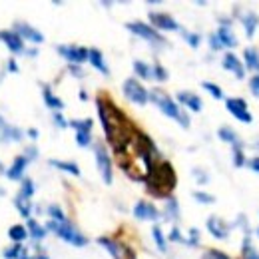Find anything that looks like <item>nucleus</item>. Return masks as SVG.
Instances as JSON below:
<instances>
[{"mask_svg":"<svg viewBox=\"0 0 259 259\" xmlns=\"http://www.w3.org/2000/svg\"><path fill=\"white\" fill-rule=\"evenodd\" d=\"M96 108H98V116L104 128V134L108 144L114 148V152L120 156L124 152H128L132 136L136 132V128L132 126V122L128 120V116L106 96H98L96 98Z\"/></svg>","mask_w":259,"mask_h":259,"instance_id":"obj_1","label":"nucleus"},{"mask_svg":"<svg viewBox=\"0 0 259 259\" xmlns=\"http://www.w3.org/2000/svg\"><path fill=\"white\" fill-rule=\"evenodd\" d=\"M146 186L148 192L156 197H170V194L176 190L178 184V176L174 172V166L170 162H160L156 164V168L146 176Z\"/></svg>","mask_w":259,"mask_h":259,"instance_id":"obj_2","label":"nucleus"},{"mask_svg":"<svg viewBox=\"0 0 259 259\" xmlns=\"http://www.w3.org/2000/svg\"><path fill=\"white\" fill-rule=\"evenodd\" d=\"M148 100H152V102L160 108V112H162L164 116L178 120L182 128H190V116H188L186 112H182V108L178 106V102H176L172 96H168L162 88L150 90V92H148Z\"/></svg>","mask_w":259,"mask_h":259,"instance_id":"obj_3","label":"nucleus"},{"mask_svg":"<svg viewBox=\"0 0 259 259\" xmlns=\"http://www.w3.org/2000/svg\"><path fill=\"white\" fill-rule=\"evenodd\" d=\"M44 229H46V231H54L62 241L72 243L74 247H84V245L90 243V239H88L84 233H80L70 221H66V223H56V221L50 219V221L44 225Z\"/></svg>","mask_w":259,"mask_h":259,"instance_id":"obj_4","label":"nucleus"},{"mask_svg":"<svg viewBox=\"0 0 259 259\" xmlns=\"http://www.w3.org/2000/svg\"><path fill=\"white\" fill-rule=\"evenodd\" d=\"M126 28L132 32V34H136V36L148 40V42L154 44V46H164V44H166V38H164L158 30H154L150 24H146V22H140V20H136V22H128Z\"/></svg>","mask_w":259,"mask_h":259,"instance_id":"obj_5","label":"nucleus"},{"mask_svg":"<svg viewBox=\"0 0 259 259\" xmlns=\"http://www.w3.org/2000/svg\"><path fill=\"white\" fill-rule=\"evenodd\" d=\"M122 90H124L126 100H130V102L136 104V106H146V104L150 102V100H148V90H146V88L142 86V82L136 80V78H128V80L124 82Z\"/></svg>","mask_w":259,"mask_h":259,"instance_id":"obj_6","label":"nucleus"},{"mask_svg":"<svg viewBox=\"0 0 259 259\" xmlns=\"http://www.w3.org/2000/svg\"><path fill=\"white\" fill-rule=\"evenodd\" d=\"M94 158H96V166L100 170V176H102L104 184L110 186L112 180H114V176H112V160H110V154L106 152V148L100 142L94 144Z\"/></svg>","mask_w":259,"mask_h":259,"instance_id":"obj_7","label":"nucleus"},{"mask_svg":"<svg viewBox=\"0 0 259 259\" xmlns=\"http://www.w3.org/2000/svg\"><path fill=\"white\" fill-rule=\"evenodd\" d=\"M148 20H150V26L154 30H158V32L160 30H168V32H178L180 30L178 20L172 14H168V12H156V10H152L148 14Z\"/></svg>","mask_w":259,"mask_h":259,"instance_id":"obj_8","label":"nucleus"},{"mask_svg":"<svg viewBox=\"0 0 259 259\" xmlns=\"http://www.w3.org/2000/svg\"><path fill=\"white\" fill-rule=\"evenodd\" d=\"M225 108H227V112L233 118H237V122H243V124H251L253 122V116L249 114L247 102L243 98H227L225 100Z\"/></svg>","mask_w":259,"mask_h":259,"instance_id":"obj_9","label":"nucleus"},{"mask_svg":"<svg viewBox=\"0 0 259 259\" xmlns=\"http://www.w3.org/2000/svg\"><path fill=\"white\" fill-rule=\"evenodd\" d=\"M58 50V54L62 56V58H66L70 64H84V62H88V48H84V46H74V44H70V46H58L56 48Z\"/></svg>","mask_w":259,"mask_h":259,"instance_id":"obj_10","label":"nucleus"},{"mask_svg":"<svg viewBox=\"0 0 259 259\" xmlns=\"http://www.w3.org/2000/svg\"><path fill=\"white\" fill-rule=\"evenodd\" d=\"M14 32L24 40V42H32V44H42L44 42V34L40 30H36L34 26L26 24V22H16L14 24Z\"/></svg>","mask_w":259,"mask_h":259,"instance_id":"obj_11","label":"nucleus"},{"mask_svg":"<svg viewBox=\"0 0 259 259\" xmlns=\"http://www.w3.org/2000/svg\"><path fill=\"white\" fill-rule=\"evenodd\" d=\"M0 40L4 42V46H6L12 54H24V52H26L24 40H22L14 30H2V32H0Z\"/></svg>","mask_w":259,"mask_h":259,"instance_id":"obj_12","label":"nucleus"},{"mask_svg":"<svg viewBox=\"0 0 259 259\" xmlns=\"http://www.w3.org/2000/svg\"><path fill=\"white\" fill-rule=\"evenodd\" d=\"M134 217L142 221H156L160 217V209L152 201H138L134 205Z\"/></svg>","mask_w":259,"mask_h":259,"instance_id":"obj_13","label":"nucleus"},{"mask_svg":"<svg viewBox=\"0 0 259 259\" xmlns=\"http://www.w3.org/2000/svg\"><path fill=\"white\" fill-rule=\"evenodd\" d=\"M221 66H223V70H229V72H233V76H235L237 80H243V78H245V68H243L241 60H239V58H237L233 52H225V54H223Z\"/></svg>","mask_w":259,"mask_h":259,"instance_id":"obj_14","label":"nucleus"},{"mask_svg":"<svg viewBox=\"0 0 259 259\" xmlns=\"http://www.w3.org/2000/svg\"><path fill=\"white\" fill-rule=\"evenodd\" d=\"M207 231L215 237V239H227V233H229V225L221 219V217H217V215H209L207 217Z\"/></svg>","mask_w":259,"mask_h":259,"instance_id":"obj_15","label":"nucleus"},{"mask_svg":"<svg viewBox=\"0 0 259 259\" xmlns=\"http://www.w3.org/2000/svg\"><path fill=\"white\" fill-rule=\"evenodd\" d=\"M176 100H178V106H186L192 112H201V108H203L201 98L197 94H194V92H180L176 96Z\"/></svg>","mask_w":259,"mask_h":259,"instance_id":"obj_16","label":"nucleus"},{"mask_svg":"<svg viewBox=\"0 0 259 259\" xmlns=\"http://www.w3.org/2000/svg\"><path fill=\"white\" fill-rule=\"evenodd\" d=\"M215 36H217V40L221 42L223 48H235V46L239 44V42H237V36H235L233 30H231V24H219Z\"/></svg>","mask_w":259,"mask_h":259,"instance_id":"obj_17","label":"nucleus"},{"mask_svg":"<svg viewBox=\"0 0 259 259\" xmlns=\"http://www.w3.org/2000/svg\"><path fill=\"white\" fill-rule=\"evenodd\" d=\"M26 166H28V160H26L24 156H16L14 162H12V166H10L8 172H6L8 180H12V182H20V180L24 178V170H26Z\"/></svg>","mask_w":259,"mask_h":259,"instance_id":"obj_18","label":"nucleus"},{"mask_svg":"<svg viewBox=\"0 0 259 259\" xmlns=\"http://www.w3.org/2000/svg\"><path fill=\"white\" fill-rule=\"evenodd\" d=\"M88 62H90L98 72H102L104 76H110V68H108L106 60H104V54H102L98 48H90V50H88Z\"/></svg>","mask_w":259,"mask_h":259,"instance_id":"obj_19","label":"nucleus"},{"mask_svg":"<svg viewBox=\"0 0 259 259\" xmlns=\"http://www.w3.org/2000/svg\"><path fill=\"white\" fill-rule=\"evenodd\" d=\"M239 18H241V24H243L245 36H247V38H253L255 30H257V26H259V16H257L253 10H249V12H245V14L239 16Z\"/></svg>","mask_w":259,"mask_h":259,"instance_id":"obj_20","label":"nucleus"},{"mask_svg":"<svg viewBox=\"0 0 259 259\" xmlns=\"http://www.w3.org/2000/svg\"><path fill=\"white\" fill-rule=\"evenodd\" d=\"M243 68L259 74V50L257 48H245L243 50Z\"/></svg>","mask_w":259,"mask_h":259,"instance_id":"obj_21","label":"nucleus"},{"mask_svg":"<svg viewBox=\"0 0 259 259\" xmlns=\"http://www.w3.org/2000/svg\"><path fill=\"white\" fill-rule=\"evenodd\" d=\"M26 231H28V237H32L36 243L42 241V239L46 237V229H44V225H40L34 217L26 219Z\"/></svg>","mask_w":259,"mask_h":259,"instance_id":"obj_22","label":"nucleus"},{"mask_svg":"<svg viewBox=\"0 0 259 259\" xmlns=\"http://www.w3.org/2000/svg\"><path fill=\"white\" fill-rule=\"evenodd\" d=\"M42 98H44V104H46L50 110H56V112L64 110V102H62L58 96L52 94L50 86H42Z\"/></svg>","mask_w":259,"mask_h":259,"instance_id":"obj_23","label":"nucleus"},{"mask_svg":"<svg viewBox=\"0 0 259 259\" xmlns=\"http://www.w3.org/2000/svg\"><path fill=\"white\" fill-rule=\"evenodd\" d=\"M22 138H24L22 130H18V128H14V126H4L2 130H0V142H8V140L20 142Z\"/></svg>","mask_w":259,"mask_h":259,"instance_id":"obj_24","label":"nucleus"},{"mask_svg":"<svg viewBox=\"0 0 259 259\" xmlns=\"http://www.w3.org/2000/svg\"><path fill=\"white\" fill-rule=\"evenodd\" d=\"M217 138H219L221 142H225V144H231V146H235V144L241 142L239 136L235 134V130H231L229 126H221V128L217 130Z\"/></svg>","mask_w":259,"mask_h":259,"instance_id":"obj_25","label":"nucleus"},{"mask_svg":"<svg viewBox=\"0 0 259 259\" xmlns=\"http://www.w3.org/2000/svg\"><path fill=\"white\" fill-rule=\"evenodd\" d=\"M98 243H100L114 259H122V247H120L114 239H110V237H98Z\"/></svg>","mask_w":259,"mask_h":259,"instance_id":"obj_26","label":"nucleus"},{"mask_svg":"<svg viewBox=\"0 0 259 259\" xmlns=\"http://www.w3.org/2000/svg\"><path fill=\"white\" fill-rule=\"evenodd\" d=\"M48 164H50L52 168H56V170H62V172H66V174H72V176H80V168H78V164H74V162L50 160Z\"/></svg>","mask_w":259,"mask_h":259,"instance_id":"obj_27","label":"nucleus"},{"mask_svg":"<svg viewBox=\"0 0 259 259\" xmlns=\"http://www.w3.org/2000/svg\"><path fill=\"white\" fill-rule=\"evenodd\" d=\"M164 215H166V219H172V221L180 219V203H178L176 197H168V199H166Z\"/></svg>","mask_w":259,"mask_h":259,"instance_id":"obj_28","label":"nucleus"},{"mask_svg":"<svg viewBox=\"0 0 259 259\" xmlns=\"http://www.w3.org/2000/svg\"><path fill=\"white\" fill-rule=\"evenodd\" d=\"M14 205H16L18 213H20L24 219H30V217H32V201H30V199H24V197L16 195V197H14Z\"/></svg>","mask_w":259,"mask_h":259,"instance_id":"obj_29","label":"nucleus"},{"mask_svg":"<svg viewBox=\"0 0 259 259\" xmlns=\"http://www.w3.org/2000/svg\"><path fill=\"white\" fill-rule=\"evenodd\" d=\"M8 237L14 241V243H24L28 239V231H26V225H12L8 229Z\"/></svg>","mask_w":259,"mask_h":259,"instance_id":"obj_30","label":"nucleus"},{"mask_svg":"<svg viewBox=\"0 0 259 259\" xmlns=\"http://www.w3.org/2000/svg\"><path fill=\"white\" fill-rule=\"evenodd\" d=\"M241 255H243V259H259V251H257V247L251 243L249 235H245V239H243Z\"/></svg>","mask_w":259,"mask_h":259,"instance_id":"obj_31","label":"nucleus"},{"mask_svg":"<svg viewBox=\"0 0 259 259\" xmlns=\"http://www.w3.org/2000/svg\"><path fill=\"white\" fill-rule=\"evenodd\" d=\"M68 126L74 128L76 132H92L94 120H90V118H84V120H68Z\"/></svg>","mask_w":259,"mask_h":259,"instance_id":"obj_32","label":"nucleus"},{"mask_svg":"<svg viewBox=\"0 0 259 259\" xmlns=\"http://www.w3.org/2000/svg\"><path fill=\"white\" fill-rule=\"evenodd\" d=\"M134 74L142 80H152V66L142 62V60H136L134 62Z\"/></svg>","mask_w":259,"mask_h":259,"instance_id":"obj_33","label":"nucleus"},{"mask_svg":"<svg viewBox=\"0 0 259 259\" xmlns=\"http://www.w3.org/2000/svg\"><path fill=\"white\" fill-rule=\"evenodd\" d=\"M48 215H50V219L52 221H56V223H66L68 221V217H66V213H64V209L58 205V203H52V205H48Z\"/></svg>","mask_w":259,"mask_h":259,"instance_id":"obj_34","label":"nucleus"},{"mask_svg":"<svg viewBox=\"0 0 259 259\" xmlns=\"http://www.w3.org/2000/svg\"><path fill=\"white\" fill-rule=\"evenodd\" d=\"M24 249H26V247H24L22 243H14L12 247H6V249L2 251V257H4V259H20V255L24 253Z\"/></svg>","mask_w":259,"mask_h":259,"instance_id":"obj_35","label":"nucleus"},{"mask_svg":"<svg viewBox=\"0 0 259 259\" xmlns=\"http://www.w3.org/2000/svg\"><path fill=\"white\" fill-rule=\"evenodd\" d=\"M152 237H154V241H156L158 249H160V251H166L168 243H166V235H164V231H162V227H160V225H154V227H152Z\"/></svg>","mask_w":259,"mask_h":259,"instance_id":"obj_36","label":"nucleus"},{"mask_svg":"<svg viewBox=\"0 0 259 259\" xmlns=\"http://www.w3.org/2000/svg\"><path fill=\"white\" fill-rule=\"evenodd\" d=\"M34 182L30 180V178H22V188H20V197H24V199H30L32 195H34Z\"/></svg>","mask_w":259,"mask_h":259,"instance_id":"obj_37","label":"nucleus"},{"mask_svg":"<svg viewBox=\"0 0 259 259\" xmlns=\"http://www.w3.org/2000/svg\"><path fill=\"white\" fill-rule=\"evenodd\" d=\"M152 78H156L158 82H166V80L170 78V74H168V70H166L160 62H156L154 68H152Z\"/></svg>","mask_w":259,"mask_h":259,"instance_id":"obj_38","label":"nucleus"},{"mask_svg":"<svg viewBox=\"0 0 259 259\" xmlns=\"http://www.w3.org/2000/svg\"><path fill=\"white\" fill-rule=\"evenodd\" d=\"M201 88L207 90V92L211 94V98H215V100H223V90H221L217 84H213V82H203Z\"/></svg>","mask_w":259,"mask_h":259,"instance_id":"obj_39","label":"nucleus"},{"mask_svg":"<svg viewBox=\"0 0 259 259\" xmlns=\"http://www.w3.org/2000/svg\"><path fill=\"white\" fill-rule=\"evenodd\" d=\"M245 164H247V160H245L243 148H239V146H233V166H235V168H243Z\"/></svg>","mask_w":259,"mask_h":259,"instance_id":"obj_40","label":"nucleus"},{"mask_svg":"<svg viewBox=\"0 0 259 259\" xmlns=\"http://www.w3.org/2000/svg\"><path fill=\"white\" fill-rule=\"evenodd\" d=\"M194 199L199 201V203H203V205L215 203V197H213L211 194H207V192H194Z\"/></svg>","mask_w":259,"mask_h":259,"instance_id":"obj_41","label":"nucleus"},{"mask_svg":"<svg viewBox=\"0 0 259 259\" xmlns=\"http://www.w3.org/2000/svg\"><path fill=\"white\" fill-rule=\"evenodd\" d=\"M76 144L80 148H88L92 144V134L90 132H76Z\"/></svg>","mask_w":259,"mask_h":259,"instance_id":"obj_42","label":"nucleus"},{"mask_svg":"<svg viewBox=\"0 0 259 259\" xmlns=\"http://www.w3.org/2000/svg\"><path fill=\"white\" fill-rule=\"evenodd\" d=\"M184 34V38H186V42L192 46V48H199V42H201V36L199 34H195V32H182Z\"/></svg>","mask_w":259,"mask_h":259,"instance_id":"obj_43","label":"nucleus"},{"mask_svg":"<svg viewBox=\"0 0 259 259\" xmlns=\"http://www.w3.org/2000/svg\"><path fill=\"white\" fill-rule=\"evenodd\" d=\"M201 259H229V255L223 253V251H219V249H207L201 255Z\"/></svg>","mask_w":259,"mask_h":259,"instance_id":"obj_44","label":"nucleus"},{"mask_svg":"<svg viewBox=\"0 0 259 259\" xmlns=\"http://www.w3.org/2000/svg\"><path fill=\"white\" fill-rule=\"evenodd\" d=\"M186 245H190V247H197L199 245V229L197 227L190 229V237L186 239Z\"/></svg>","mask_w":259,"mask_h":259,"instance_id":"obj_45","label":"nucleus"},{"mask_svg":"<svg viewBox=\"0 0 259 259\" xmlns=\"http://www.w3.org/2000/svg\"><path fill=\"white\" fill-rule=\"evenodd\" d=\"M168 239H170V241H174V243H186V237L180 233V229H178V227H172V231H170Z\"/></svg>","mask_w":259,"mask_h":259,"instance_id":"obj_46","label":"nucleus"},{"mask_svg":"<svg viewBox=\"0 0 259 259\" xmlns=\"http://www.w3.org/2000/svg\"><path fill=\"white\" fill-rule=\"evenodd\" d=\"M249 90L255 98H259V74H253L251 80H249Z\"/></svg>","mask_w":259,"mask_h":259,"instance_id":"obj_47","label":"nucleus"},{"mask_svg":"<svg viewBox=\"0 0 259 259\" xmlns=\"http://www.w3.org/2000/svg\"><path fill=\"white\" fill-rule=\"evenodd\" d=\"M24 158H26L28 162L36 160V158H38V150H36V146H28V148H24Z\"/></svg>","mask_w":259,"mask_h":259,"instance_id":"obj_48","label":"nucleus"},{"mask_svg":"<svg viewBox=\"0 0 259 259\" xmlns=\"http://www.w3.org/2000/svg\"><path fill=\"white\" fill-rule=\"evenodd\" d=\"M194 178H195L201 186H203V184H207V180H209V176H207L203 170H199V168H195V170H194Z\"/></svg>","mask_w":259,"mask_h":259,"instance_id":"obj_49","label":"nucleus"},{"mask_svg":"<svg viewBox=\"0 0 259 259\" xmlns=\"http://www.w3.org/2000/svg\"><path fill=\"white\" fill-rule=\"evenodd\" d=\"M54 124H56L58 128H62V130H64V128H68V120H66L60 112H56V114H54Z\"/></svg>","mask_w":259,"mask_h":259,"instance_id":"obj_50","label":"nucleus"},{"mask_svg":"<svg viewBox=\"0 0 259 259\" xmlns=\"http://www.w3.org/2000/svg\"><path fill=\"white\" fill-rule=\"evenodd\" d=\"M209 48H211V50H215V52L223 48V46H221V42L217 40V36H215V32H213V34H209Z\"/></svg>","mask_w":259,"mask_h":259,"instance_id":"obj_51","label":"nucleus"},{"mask_svg":"<svg viewBox=\"0 0 259 259\" xmlns=\"http://www.w3.org/2000/svg\"><path fill=\"white\" fill-rule=\"evenodd\" d=\"M68 70H70L72 76H76V78H84V70H82V66H78V64H70Z\"/></svg>","mask_w":259,"mask_h":259,"instance_id":"obj_52","label":"nucleus"},{"mask_svg":"<svg viewBox=\"0 0 259 259\" xmlns=\"http://www.w3.org/2000/svg\"><path fill=\"white\" fill-rule=\"evenodd\" d=\"M247 168H249V170H253L255 174H259V156L251 158V160L247 162Z\"/></svg>","mask_w":259,"mask_h":259,"instance_id":"obj_53","label":"nucleus"},{"mask_svg":"<svg viewBox=\"0 0 259 259\" xmlns=\"http://www.w3.org/2000/svg\"><path fill=\"white\" fill-rule=\"evenodd\" d=\"M8 70H10L12 74H18V64H16V60H14V58H10V60H8Z\"/></svg>","mask_w":259,"mask_h":259,"instance_id":"obj_54","label":"nucleus"},{"mask_svg":"<svg viewBox=\"0 0 259 259\" xmlns=\"http://www.w3.org/2000/svg\"><path fill=\"white\" fill-rule=\"evenodd\" d=\"M26 134H28V138H30V140H38V136H40V134H38V130H36V128H30V130H28V132H26Z\"/></svg>","mask_w":259,"mask_h":259,"instance_id":"obj_55","label":"nucleus"},{"mask_svg":"<svg viewBox=\"0 0 259 259\" xmlns=\"http://www.w3.org/2000/svg\"><path fill=\"white\" fill-rule=\"evenodd\" d=\"M24 54H28L30 58H36V56H38V50H36V48H30V50H26Z\"/></svg>","mask_w":259,"mask_h":259,"instance_id":"obj_56","label":"nucleus"},{"mask_svg":"<svg viewBox=\"0 0 259 259\" xmlns=\"http://www.w3.org/2000/svg\"><path fill=\"white\" fill-rule=\"evenodd\" d=\"M28 259H50L46 253H36V255H32V257H28Z\"/></svg>","mask_w":259,"mask_h":259,"instance_id":"obj_57","label":"nucleus"},{"mask_svg":"<svg viewBox=\"0 0 259 259\" xmlns=\"http://www.w3.org/2000/svg\"><path fill=\"white\" fill-rule=\"evenodd\" d=\"M80 100H82V102H86V100H88V94H86L84 90H80Z\"/></svg>","mask_w":259,"mask_h":259,"instance_id":"obj_58","label":"nucleus"},{"mask_svg":"<svg viewBox=\"0 0 259 259\" xmlns=\"http://www.w3.org/2000/svg\"><path fill=\"white\" fill-rule=\"evenodd\" d=\"M4 126H6V124H4V120H2V116H0V130H2Z\"/></svg>","mask_w":259,"mask_h":259,"instance_id":"obj_59","label":"nucleus"},{"mask_svg":"<svg viewBox=\"0 0 259 259\" xmlns=\"http://www.w3.org/2000/svg\"><path fill=\"white\" fill-rule=\"evenodd\" d=\"M257 235H259V229H257Z\"/></svg>","mask_w":259,"mask_h":259,"instance_id":"obj_60","label":"nucleus"}]
</instances>
